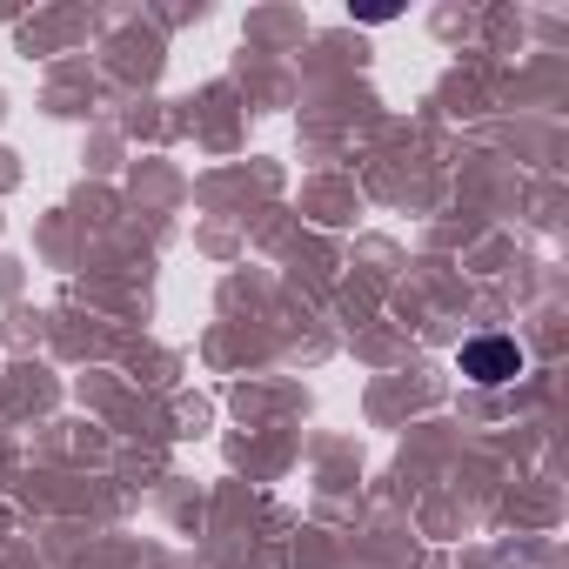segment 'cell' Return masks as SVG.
Masks as SVG:
<instances>
[{
	"label": "cell",
	"instance_id": "1",
	"mask_svg": "<svg viewBox=\"0 0 569 569\" xmlns=\"http://www.w3.org/2000/svg\"><path fill=\"white\" fill-rule=\"evenodd\" d=\"M456 369H462L476 389H502V382H516V376L529 369V356H522L516 336H469L462 356H456Z\"/></svg>",
	"mask_w": 569,
	"mask_h": 569
}]
</instances>
